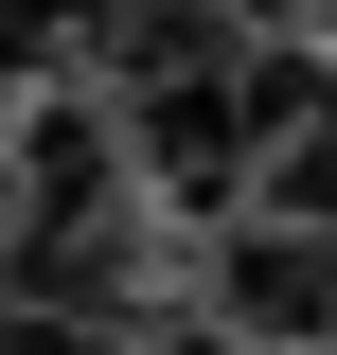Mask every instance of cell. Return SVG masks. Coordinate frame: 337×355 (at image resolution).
Masks as SVG:
<instances>
[{"label":"cell","instance_id":"obj_1","mask_svg":"<svg viewBox=\"0 0 337 355\" xmlns=\"http://www.w3.org/2000/svg\"><path fill=\"white\" fill-rule=\"evenodd\" d=\"M196 302L231 320V338H337V214H231L213 231V266H196Z\"/></svg>","mask_w":337,"mask_h":355},{"label":"cell","instance_id":"obj_2","mask_svg":"<svg viewBox=\"0 0 337 355\" xmlns=\"http://www.w3.org/2000/svg\"><path fill=\"white\" fill-rule=\"evenodd\" d=\"M71 71V0H0V107H36Z\"/></svg>","mask_w":337,"mask_h":355}]
</instances>
